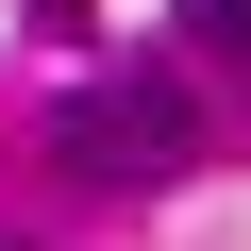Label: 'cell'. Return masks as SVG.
Wrapping results in <instances>:
<instances>
[{"instance_id": "1", "label": "cell", "mask_w": 251, "mask_h": 251, "mask_svg": "<svg viewBox=\"0 0 251 251\" xmlns=\"http://www.w3.org/2000/svg\"><path fill=\"white\" fill-rule=\"evenodd\" d=\"M184 151H201V100H184L168 67H100V84L50 117V168H67V184H168Z\"/></svg>"}, {"instance_id": "3", "label": "cell", "mask_w": 251, "mask_h": 251, "mask_svg": "<svg viewBox=\"0 0 251 251\" xmlns=\"http://www.w3.org/2000/svg\"><path fill=\"white\" fill-rule=\"evenodd\" d=\"M50 17H84V0H50Z\"/></svg>"}, {"instance_id": "2", "label": "cell", "mask_w": 251, "mask_h": 251, "mask_svg": "<svg viewBox=\"0 0 251 251\" xmlns=\"http://www.w3.org/2000/svg\"><path fill=\"white\" fill-rule=\"evenodd\" d=\"M184 17H201V34H218V50H251V0H184Z\"/></svg>"}]
</instances>
